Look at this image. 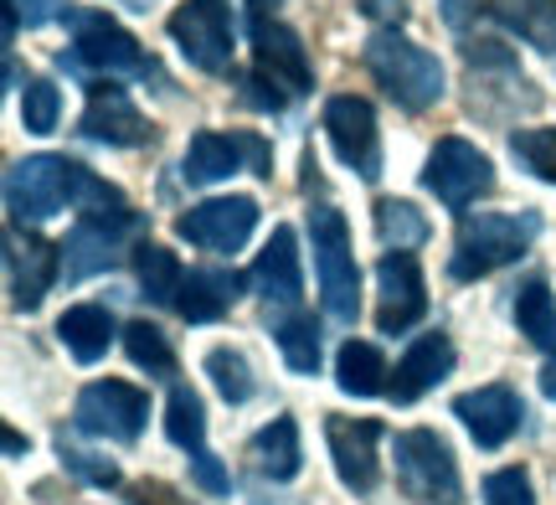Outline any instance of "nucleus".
<instances>
[{"instance_id":"nucleus-1","label":"nucleus","mask_w":556,"mask_h":505,"mask_svg":"<svg viewBox=\"0 0 556 505\" xmlns=\"http://www.w3.org/2000/svg\"><path fill=\"white\" fill-rule=\"evenodd\" d=\"M67 206L99 212V206H124V197L67 155H26V161L11 165V176H5L11 223H47Z\"/></svg>"},{"instance_id":"nucleus-2","label":"nucleus","mask_w":556,"mask_h":505,"mask_svg":"<svg viewBox=\"0 0 556 505\" xmlns=\"http://www.w3.org/2000/svg\"><path fill=\"white\" fill-rule=\"evenodd\" d=\"M361 58H366V73L377 78L381 93L407 114H422V109H433L443 99V62L428 47H417L397 31H377Z\"/></svg>"},{"instance_id":"nucleus-3","label":"nucleus","mask_w":556,"mask_h":505,"mask_svg":"<svg viewBox=\"0 0 556 505\" xmlns=\"http://www.w3.org/2000/svg\"><path fill=\"white\" fill-rule=\"evenodd\" d=\"M536 232H541L536 212H479V217H464L448 274L458 283L484 279V274H495L505 263H516L526 248L536 243Z\"/></svg>"},{"instance_id":"nucleus-4","label":"nucleus","mask_w":556,"mask_h":505,"mask_svg":"<svg viewBox=\"0 0 556 505\" xmlns=\"http://www.w3.org/2000/svg\"><path fill=\"white\" fill-rule=\"evenodd\" d=\"M309 243H315V274L319 300L330 310V320L356 325L361 315V268L351 253V227L336 206H309Z\"/></svg>"},{"instance_id":"nucleus-5","label":"nucleus","mask_w":556,"mask_h":505,"mask_svg":"<svg viewBox=\"0 0 556 505\" xmlns=\"http://www.w3.org/2000/svg\"><path fill=\"white\" fill-rule=\"evenodd\" d=\"M392 459H397V485L413 505H458L464 501V480H458L454 449L438 439L433 428H402L392 439Z\"/></svg>"},{"instance_id":"nucleus-6","label":"nucleus","mask_w":556,"mask_h":505,"mask_svg":"<svg viewBox=\"0 0 556 505\" xmlns=\"http://www.w3.org/2000/svg\"><path fill=\"white\" fill-rule=\"evenodd\" d=\"M139 232V212L129 206H99L78 212V227L62 238V279H88L124 258V243Z\"/></svg>"},{"instance_id":"nucleus-7","label":"nucleus","mask_w":556,"mask_h":505,"mask_svg":"<svg viewBox=\"0 0 556 505\" xmlns=\"http://www.w3.org/2000/svg\"><path fill=\"white\" fill-rule=\"evenodd\" d=\"M170 37L197 73H232V5L227 0H180L170 11Z\"/></svg>"},{"instance_id":"nucleus-8","label":"nucleus","mask_w":556,"mask_h":505,"mask_svg":"<svg viewBox=\"0 0 556 505\" xmlns=\"http://www.w3.org/2000/svg\"><path fill=\"white\" fill-rule=\"evenodd\" d=\"M150 424V392L129 382H88L73 407V428L88 439H114V444H135Z\"/></svg>"},{"instance_id":"nucleus-9","label":"nucleus","mask_w":556,"mask_h":505,"mask_svg":"<svg viewBox=\"0 0 556 505\" xmlns=\"http://www.w3.org/2000/svg\"><path fill=\"white\" fill-rule=\"evenodd\" d=\"M422 186H428L448 212H464L469 202H479V197L495 191V165H490V155H479L469 140L448 135V140L433 144L428 171H422Z\"/></svg>"},{"instance_id":"nucleus-10","label":"nucleus","mask_w":556,"mask_h":505,"mask_svg":"<svg viewBox=\"0 0 556 505\" xmlns=\"http://www.w3.org/2000/svg\"><path fill=\"white\" fill-rule=\"evenodd\" d=\"M253 171V176H274V150L263 135H248V129H232V135H222V129H206L197 140L186 144V161H180V176L191 186H212L222 176H232V171Z\"/></svg>"},{"instance_id":"nucleus-11","label":"nucleus","mask_w":556,"mask_h":505,"mask_svg":"<svg viewBox=\"0 0 556 505\" xmlns=\"http://www.w3.org/2000/svg\"><path fill=\"white\" fill-rule=\"evenodd\" d=\"M88 67V73H103V78H150L155 62L144 58L129 31H124L114 16H83L78 37H73V58H62V67Z\"/></svg>"},{"instance_id":"nucleus-12","label":"nucleus","mask_w":556,"mask_h":505,"mask_svg":"<svg viewBox=\"0 0 556 505\" xmlns=\"http://www.w3.org/2000/svg\"><path fill=\"white\" fill-rule=\"evenodd\" d=\"M325 135L336 144V155L361 181H377L381 176V129H377V109L356 93H340L325 103Z\"/></svg>"},{"instance_id":"nucleus-13","label":"nucleus","mask_w":556,"mask_h":505,"mask_svg":"<svg viewBox=\"0 0 556 505\" xmlns=\"http://www.w3.org/2000/svg\"><path fill=\"white\" fill-rule=\"evenodd\" d=\"M258 227V202L253 197H212V202L191 206L176 217V232L191 248H206V253H238Z\"/></svg>"},{"instance_id":"nucleus-14","label":"nucleus","mask_w":556,"mask_h":505,"mask_svg":"<svg viewBox=\"0 0 556 505\" xmlns=\"http://www.w3.org/2000/svg\"><path fill=\"white\" fill-rule=\"evenodd\" d=\"M325 444H330L340 485L351 490V495H371L381 485V459H377L381 424L377 418H340V413H330L325 418Z\"/></svg>"},{"instance_id":"nucleus-15","label":"nucleus","mask_w":556,"mask_h":505,"mask_svg":"<svg viewBox=\"0 0 556 505\" xmlns=\"http://www.w3.org/2000/svg\"><path fill=\"white\" fill-rule=\"evenodd\" d=\"M454 418L469 428V439H475L479 449H500L520 433V424H526V403H520L516 387L490 382V387H475V392H458Z\"/></svg>"},{"instance_id":"nucleus-16","label":"nucleus","mask_w":556,"mask_h":505,"mask_svg":"<svg viewBox=\"0 0 556 505\" xmlns=\"http://www.w3.org/2000/svg\"><path fill=\"white\" fill-rule=\"evenodd\" d=\"M78 135L83 140H99V144H114V150H139V144L155 140L150 119L139 114L129 93L114 88V83H93L88 88V109L78 119Z\"/></svg>"},{"instance_id":"nucleus-17","label":"nucleus","mask_w":556,"mask_h":505,"mask_svg":"<svg viewBox=\"0 0 556 505\" xmlns=\"http://www.w3.org/2000/svg\"><path fill=\"white\" fill-rule=\"evenodd\" d=\"M377 330L381 336H402L428 315V289H422V268L413 253H387L377 263Z\"/></svg>"},{"instance_id":"nucleus-18","label":"nucleus","mask_w":556,"mask_h":505,"mask_svg":"<svg viewBox=\"0 0 556 505\" xmlns=\"http://www.w3.org/2000/svg\"><path fill=\"white\" fill-rule=\"evenodd\" d=\"M5 274H11V304L16 310H37L47 300V289L58 283L62 274V248H52L37 232H5Z\"/></svg>"},{"instance_id":"nucleus-19","label":"nucleus","mask_w":556,"mask_h":505,"mask_svg":"<svg viewBox=\"0 0 556 505\" xmlns=\"http://www.w3.org/2000/svg\"><path fill=\"white\" fill-rule=\"evenodd\" d=\"M253 52H258V73H268L283 93H309L315 88L309 52H304L294 26H283L274 16H258L253 21Z\"/></svg>"},{"instance_id":"nucleus-20","label":"nucleus","mask_w":556,"mask_h":505,"mask_svg":"<svg viewBox=\"0 0 556 505\" xmlns=\"http://www.w3.org/2000/svg\"><path fill=\"white\" fill-rule=\"evenodd\" d=\"M448 371H454V341H448L443 330H428V336H417V341L407 345V356H402L397 371H392V397H397L402 407L417 403V397H428Z\"/></svg>"},{"instance_id":"nucleus-21","label":"nucleus","mask_w":556,"mask_h":505,"mask_svg":"<svg viewBox=\"0 0 556 505\" xmlns=\"http://www.w3.org/2000/svg\"><path fill=\"white\" fill-rule=\"evenodd\" d=\"M248 279H253V289H258L263 300L299 304V294H304V274H299L294 227H274V238H268V248L258 253V263H253Z\"/></svg>"},{"instance_id":"nucleus-22","label":"nucleus","mask_w":556,"mask_h":505,"mask_svg":"<svg viewBox=\"0 0 556 505\" xmlns=\"http://www.w3.org/2000/svg\"><path fill=\"white\" fill-rule=\"evenodd\" d=\"M238 294H242V274H232V268H191L186 283H180L176 315L186 325H212L232 310Z\"/></svg>"},{"instance_id":"nucleus-23","label":"nucleus","mask_w":556,"mask_h":505,"mask_svg":"<svg viewBox=\"0 0 556 505\" xmlns=\"http://www.w3.org/2000/svg\"><path fill=\"white\" fill-rule=\"evenodd\" d=\"M248 459L258 469L263 480H274V485H289L304 465V449H299V424L283 413L274 424H263L253 439H248Z\"/></svg>"},{"instance_id":"nucleus-24","label":"nucleus","mask_w":556,"mask_h":505,"mask_svg":"<svg viewBox=\"0 0 556 505\" xmlns=\"http://www.w3.org/2000/svg\"><path fill=\"white\" fill-rule=\"evenodd\" d=\"M58 336H62V345L73 351V362L93 366V362H103L109 345H114V315H109V304H73V310H62Z\"/></svg>"},{"instance_id":"nucleus-25","label":"nucleus","mask_w":556,"mask_h":505,"mask_svg":"<svg viewBox=\"0 0 556 505\" xmlns=\"http://www.w3.org/2000/svg\"><path fill=\"white\" fill-rule=\"evenodd\" d=\"M392 371L381 362V351L371 341H345L336 356V387L345 397H381V392H392L387 382Z\"/></svg>"},{"instance_id":"nucleus-26","label":"nucleus","mask_w":556,"mask_h":505,"mask_svg":"<svg viewBox=\"0 0 556 505\" xmlns=\"http://www.w3.org/2000/svg\"><path fill=\"white\" fill-rule=\"evenodd\" d=\"M516 325L536 351L556 356V294L546 279H526L516 289Z\"/></svg>"},{"instance_id":"nucleus-27","label":"nucleus","mask_w":556,"mask_h":505,"mask_svg":"<svg viewBox=\"0 0 556 505\" xmlns=\"http://www.w3.org/2000/svg\"><path fill=\"white\" fill-rule=\"evenodd\" d=\"M135 274H139L144 300H150V304H165V310H176L180 283H186V268L176 263V253H170V248L139 243L135 248Z\"/></svg>"},{"instance_id":"nucleus-28","label":"nucleus","mask_w":556,"mask_h":505,"mask_svg":"<svg viewBox=\"0 0 556 505\" xmlns=\"http://www.w3.org/2000/svg\"><path fill=\"white\" fill-rule=\"evenodd\" d=\"M274 341H278V351H283V362L294 366L299 377H315L319 371V325H315V315L294 310V315L274 320Z\"/></svg>"},{"instance_id":"nucleus-29","label":"nucleus","mask_w":556,"mask_h":505,"mask_svg":"<svg viewBox=\"0 0 556 505\" xmlns=\"http://www.w3.org/2000/svg\"><path fill=\"white\" fill-rule=\"evenodd\" d=\"M165 439L176 449H186V454H197V449H206V407H201V397L191 392V387H170V403H165Z\"/></svg>"},{"instance_id":"nucleus-30","label":"nucleus","mask_w":556,"mask_h":505,"mask_svg":"<svg viewBox=\"0 0 556 505\" xmlns=\"http://www.w3.org/2000/svg\"><path fill=\"white\" fill-rule=\"evenodd\" d=\"M495 21H505L510 31L541 47V52H552L556 47V5L552 0H500L495 5Z\"/></svg>"},{"instance_id":"nucleus-31","label":"nucleus","mask_w":556,"mask_h":505,"mask_svg":"<svg viewBox=\"0 0 556 505\" xmlns=\"http://www.w3.org/2000/svg\"><path fill=\"white\" fill-rule=\"evenodd\" d=\"M124 351H129V362H135L139 371H150L155 382H170V377H176V351H170V341H165L160 325L135 320L124 330Z\"/></svg>"},{"instance_id":"nucleus-32","label":"nucleus","mask_w":556,"mask_h":505,"mask_svg":"<svg viewBox=\"0 0 556 505\" xmlns=\"http://www.w3.org/2000/svg\"><path fill=\"white\" fill-rule=\"evenodd\" d=\"M377 238L392 248V253H413L417 243H428V217H422L413 202L387 197V202H377Z\"/></svg>"},{"instance_id":"nucleus-33","label":"nucleus","mask_w":556,"mask_h":505,"mask_svg":"<svg viewBox=\"0 0 556 505\" xmlns=\"http://www.w3.org/2000/svg\"><path fill=\"white\" fill-rule=\"evenodd\" d=\"M206 377H212V387L222 392V403H232V407H242L248 397H253V392H258L248 356H242V351H232V345H217V351H206Z\"/></svg>"},{"instance_id":"nucleus-34","label":"nucleus","mask_w":556,"mask_h":505,"mask_svg":"<svg viewBox=\"0 0 556 505\" xmlns=\"http://www.w3.org/2000/svg\"><path fill=\"white\" fill-rule=\"evenodd\" d=\"M510 155H516L536 181L556 186V124H541V129H520V135H510Z\"/></svg>"},{"instance_id":"nucleus-35","label":"nucleus","mask_w":556,"mask_h":505,"mask_svg":"<svg viewBox=\"0 0 556 505\" xmlns=\"http://www.w3.org/2000/svg\"><path fill=\"white\" fill-rule=\"evenodd\" d=\"M62 119V93L52 78H31L26 83V99H21V124L26 135H52Z\"/></svg>"},{"instance_id":"nucleus-36","label":"nucleus","mask_w":556,"mask_h":505,"mask_svg":"<svg viewBox=\"0 0 556 505\" xmlns=\"http://www.w3.org/2000/svg\"><path fill=\"white\" fill-rule=\"evenodd\" d=\"M58 459H62L67 475H78V480H88V485H99V490L119 485V465H114V459H99V454H88V449H78L67 433L58 439Z\"/></svg>"},{"instance_id":"nucleus-37","label":"nucleus","mask_w":556,"mask_h":505,"mask_svg":"<svg viewBox=\"0 0 556 505\" xmlns=\"http://www.w3.org/2000/svg\"><path fill=\"white\" fill-rule=\"evenodd\" d=\"M484 505H536L531 475H526V469H495V475L484 480Z\"/></svg>"},{"instance_id":"nucleus-38","label":"nucleus","mask_w":556,"mask_h":505,"mask_svg":"<svg viewBox=\"0 0 556 505\" xmlns=\"http://www.w3.org/2000/svg\"><path fill=\"white\" fill-rule=\"evenodd\" d=\"M191 475H197V485L212 490V495H227V490H232V475L222 469V459L212 449H197V454H191Z\"/></svg>"},{"instance_id":"nucleus-39","label":"nucleus","mask_w":556,"mask_h":505,"mask_svg":"<svg viewBox=\"0 0 556 505\" xmlns=\"http://www.w3.org/2000/svg\"><path fill=\"white\" fill-rule=\"evenodd\" d=\"M495 5L500 0H443V21L454 31H469L475 21H495Z\"/></svg>"},{"instance_id":"nucleus-40","label":"nucleus","mask_w":556,"mask_h":505,"mask_svg":"<svg viewBox=\"0 0 556 505\" xmlns=\"http://www.w3.org/2000/svg\"><path fill=\"white\" fill-rule=\"evenodd\" d=\"M124 501L129 505H191L176 485H165V480H135V485H124Z\"/></svg>"},{"instance_id":"nucleus-41","label":"nucleus","mask_w":556,"mask_h":505,"mask_svg":"<svg viewBox=\"0 0 556 505\" xmlns=\"http://www.w3.org/2000/svg\"><path fill=\"white\" fill-rule=\"evenodd\" d=\"M242 99L253 103V109H268V114L283 109V93H278V83L268 78V73H248V78H242Z\"/></svg>"},{"instance_id":"nucleus-42","label":"nucleus","mask_w":556,"mask_h":505,"mask_svg":"<svg viewBox=\"0 0 556 505\" xmlns=\"http://www.w3.org/2000/svg\"><path fill=\"white\" fill-rule=\"evenodd\" d=\"M11 11H16V21H26V26H47V21L67 16V0H5Z\"/></svg>"},{"instance_id":"nucleus-43","label":"nucleus","mask_w":556,"mask_h":505,"mask_svg":"<svg viewBox=\"0 0 556 505\" xmlns=\"http://www.w3.org/2000/svg\"><path fill=\"white\" fill-rule=\"evenodd\" d=\"M356 5L366 16H387V21H402V11H407L402 0H356Z\"/></svg>"},{"instance_id":"nucleus-44","label":"nucleus","mask_w":556,"mask_h":505,"mask_svg":"<svg viewBox=\"0 0 556 505\" xmlns=\"http://www.w3.org/2000/svg\"><path fill=\"white\" fill-rule=\"evenodd\" d=\"M5 454H11V459H21V454H26V439H21L16 428H5Z\"/></svg>"},{"instance_id":"nucleus-45","label":"nucleus","mask_w":556,"mask_h":505,"mask_svg":"<svg viewBox=\"0 0 556 505\" xmlns=\"http://www.w3.org/2000/svg\"><path fill=\"white\" fill-rule=\"evenodd\" d=\"M278 0H248V21H258V16H268Z\"/></svg>"},{"instance_id":"nucleus-46","label":"nucleus","mask_w":556,"mask_h":505,"mask_svg":"<svg viewBox=\"0 0 556 505\" xmlns=\"http://www.w3.org/2000/svg\"><path fill=\"white\" fill-rule=\"evenodd\" d=\"M541 392H546V397H552V403H556V362L546 366V371H541Z\"/></svg>"},{"instance_id":"nucleus-47","label":"nucleus","mask_w":556,"mask_h":505,"mask_svg":"<svg viewBox=\"0 0 556 505\" xmlns=\"http://www.w3.org/2000/svg\"><path fill=\"white\" fill-rule=\"evenodd\" d=\"M253 505H299V501H268V495H253Z\"/></svg>"}]
</instances>
